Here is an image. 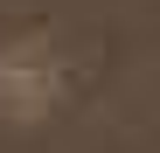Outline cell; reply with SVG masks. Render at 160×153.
Here are the masks:
<instances>
[{"label": "cell", "instance_id": "6da1fadb", "mask_svg": "<svg viewBox=\"0 0 160 153\" xmlns=\"http://www.w3.org/2000/svg\"><path fill=\"white\" fill-rule=\"evenodd\" d=\"M63 105V56L42 35L0 42V118L7 125H42Z\"/></svg>", "mask_w": 160, "mask_h": 153}]
</instances>
